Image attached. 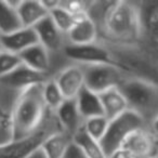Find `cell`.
<instances>
[{"label":"cell","instance_id":"obj_5","mask_svg":"<svg viewBox=\"0 0 158 158\" xmlns=\"http://www.w3.org/2000/svg\"><path fill=\"white\" fill-rule=\"evenodd\" d=\"M141 129L148 128L135 113L129 110L110 120L105 135L100 142L105 155L108 157L115 151L121 148L126 140L133 132Z\"/></svg>","mask_w":158,"mask_h":158},{"label":"cell","instance_id":"obj_13","mask_svg":"<svg viewBox=\"0 0 158 158\" xmlns=\"http://www.w3.org/2000/svg\"><path fill=\"white\" fill-rule=\"evenodd\" d=\"M37 44H39L38 36L35 29L31 27H22L14 33L1 36L3 50L15 54H21L23 51Z\"/></svg>","mask_w":158,"mask_h":158},{"label":"cell","instance_id":"obj_19","mask_svg":"<svg viewBox=\"0 0 158 158\" xmlns=\"http://www.w3.org/2000/svg\"><path fill=\"white\" fill-rule=\"evenodd\" d=\"M76 103L84 120L104 115L100 95L87 89L86 87L82 88L78 97L76 98Z\"/></svg>","mask_w":158,"mask_h":158},{"label":"cell","instance_id":"obj_9","mask_svg":"<svg viewBox=\"0 0 158 158\" xmlns=\"http://www.w3.org/2000/svg\"><path fill=\"white\" fill-rule=\"evenodd\" d=\"M65 100H76L85 87V73L82 65L68 64L54 76Z\"/></svg>","mask_w":158,"mask_h":158},{"label":"cell","instance_id":"obj_8","mask_svg":"<svg viewBox=\"0 0 158 158\" xmlns=\"http://www.w3.org/2000/svg\"><path fill=\"white\" fill-rule=\"evenodd\" d=\"M61 56L68 64H79V65L115 64L108 50H106L98 42L90 44H80V46L67 44L64 47Z\"/></svg>","mask_w":158,"mask_h":158},{"label":"cell","instance_id":"obj_22","mask_svg":"<svg viewBox=\"0 0 158 158\" xmlns=\"http://www.w3.org/2000/svg\"><path fill=\"white\" fill-rule=\"evenodd\" d=\"M42 98L47 108L53 113L56 112L65 101V98L55 82L54 78L49 79L42 85Z\"/></svg>","mask_w":158,"mask_h":158},{"label":"cell","instance_id":"obj_26","mask_svg":"<svg viewBox=\"0 0 158 158\" xmlns=\"http://www.w3.org/2000/svg\"><path fill=\"white\" fill-rule=\"evenodd\" d=\"M22 64L23 63L19 54L2 50L0 52V79L11 74Z\"/></svg>","mask_w":158,"mask_h":158},{"label":"cell","instance_id":"obj_6","mask_svg":"<svg viewBox=\"0 0 158 158\" xmlns=\"http://www.w3.org/2000/svg\"><path fill=\"white\" fill-rule=\"evenodd\" d=\"M61 127L55 113L49 110L42 126L33 134L23 140H12L0 145V158H25L34 149L41 146L44 141L54 132L60 131Z\"/></svg>","mask_w":158,"mask_h":158},{"label":"cell","instance_id":"obj_1","mask_svg":"<svg viewBox=\"0 0 158 158\" xmlns=\"http://www.w3.org/2000/svg\"><path fill=\"white\" fill-rule=\"evenodd\" d=\"M88 16L97 27V42L108 50L112 57L131 50L138 42L141 34L140 0L89 1Z\"/></svg>","mask_w":158,"mask_h":158},{"label":"cell","instance_id":"obj_31","mask_svg":"<svg viewBox=\"0 0 158 158\" xmlns=\"http://www.w3.org/2000/svg\"><path fill=\"white\" fill-rule=\"evenodd\" d=\"M25 158H47V156L44 153V151L41 149V147L39 146L38 148L34 149L31 153H29Z\"/></svg>","mask_w":158,"mask_h":158},{"label":"cell","instance_id":"obj_18","mask_svg":"<svg viewBox=\"0 0 158 158\" xmlns=\"http://www.w3.org/2000/svg\"><path fill=\"white\" fill-rule=\"evenodd\" d=\"M99 95L103 107V114L110 121L128 110L127 101L118 88L110 89Z\"/></svg>","mask_w":158,"mask_h":158},{"label":"cell","instance_id":"obj_32","mask_svg":"<svg viewBox=\"0 0 158 158\" xmlns=\"http://www.w3.org/2000/svg\"><path fill=\"white\" fill-rule=\"evenodd\" d=\"M148 130L151 131V133L158 140V117L152 123V125L149 126Z\"/></svg>","mask_w":158,"mask_h":158},{"label":"cell","instance_id":"obj_10","mask_svg":"<svg viewBox=\"0 0 158 158\" xmlns=\"http://www.w3.org/2000/svg\"><path fill=\"white\" fill-rule=\"evenodd\" d=\"M123 148L127 149L134 158H155L158 153V140L148 129H141L126 140Z\"/></svg>","mask_w":158,"mask_h":158},{"label":"cell","instance_id":"obj_14","mask_svg":"<svg viewBox=\"0 0 158 158\" xmlns=\"http://www.w3.org/2000/svg\"><path fill=\"white\" fill-rule=\"evenodd\" d=\"M19 55H20L22 63L27 67L36 70V72L47 74L53 78L51 55L42 44H35V46L23 51Z\"/></svg>","mask_w":158,"mask_h":158},{"label":"cell","instance_id":"obj_7","mask_svg":"<svg viewBox=\"0 0 158 158\" xmlns=\"http://www.w3.org/2000/svg\"><path fill=\"white\" fill-rule=\"evenodd\" d=\"M82 67L85 87L97 94L119 88L128 77H131L115 64H92L82 65Z\"/></svg>","mask_w":158,"mask_h":158},{"label":"cell","instance_id":"obj_15","mask_svg":"<svg viewBox=\"0 0 158 158\" xmlns=\"http://www.w3.org/2000/svg\"><path fill=\"white\" fill-rule=\"evenodd\" d=\"M66 39L69 44H90L98 41V31L94 23L88 15L76 21L73 28L66 34Z\"/></svg>","mask_w":158,"mask_h":158},{"label":"cell","instance_id":"obj_25","mask_svg":"<svg viewBox=\"0 0 158 158\" xmlns=\"http://www.w3.org/2000/svg\"><path fill=\"white\" fill-rule=\"evenodd\" d=\"M20 93V91L11 89L10 87L0 82V114L10 117L12 108H13Z\"/></svg>","mask_w":158,"mask_h":158},{"label":"cell","instance_id":"obj_29","mask_svg":"<svg viewBox=\"0 0 158 158\" xmlns=\"http://www.w3.org/2000/svg\"><path fill=\"white\" fill-rule=\"evenodd\" d=\"M64 158H86V157L82 155L80 149L73 143V145L69 147V149L67 151V153H66V155Z\"/></svg>","mask_w":158,"mask_h":158},{"label":"cell","instance_id":"obj_4","mask_svg":"<svg viewBox=\"0 0 158 158\" xmlns=\"http://www.w3.org/2000/svg\"><path fill=\"white\" fill-rule=\"evenodd\" d=\"M128 104V110L135 113L147 128L158 117V86L138 77H128L119 86Z\"/></svg>","mask_w":158,"mask_h":158},{"label":"cell","instance_id":"obj_28","mask_svg":"<svg viewBox=\"0 0 158 158\" xmlns=\"http://www.w3.org/2000/svg\"><path fill=\"white\" fill-rule=\"evenodd\" d=\"M12 141L10 117L0 114V145Z\"/></svg>","mask_w":158,"mask_h":158},{"label":"cell","instance_id":"obj_11","mask_svg":"<svg viewBox=\"0 0 158 158\" xmlns=\"http://www.w3.org/2000/svg\"><path fill=\"white\" fill-rule=\"evenodd\" d=\"M51 78L52 77H50L49 75L36 72V70L31 69L26 65L22 64L15 70H13L11 74L6 76L5 78L0 79V82H2L3 85L10 87L11 89L22 92L29 87L44 84L47 80Z\"/></svg>","mask_w":158,"mask_h":158},{"label":"cell","instance_id":"obj_33","mask_svg":"<svg viewBox=\"0 0 158 158\" xmlns=\"http://www.w3.org/2000/svg\"><path fill=\"white\" fill-rule=\"evenodd\" d=\"M3 49H2V44H1V35H0V52L2 51Z\"/></svg>","mask_w":158,"mask_h":158},{"label":"cell","instance_id":"obj_3","mask_svg":"<svg viewBox=\"0 0 158 158\" xmlns=\"http://www.w3.org/2000/svg\"><path fill=\"white\" fill-rule=\"evenodd\" d=\"M42 85L29 87L19 95L10 115L12 140L33 135L44 123L49 110L42 98Z\"/></svg>","mask_w":158,"mask_h":158},{"label":"cell","instance_id":"obj_24","mask_svg":"<svg viewBox=\"0 0 158 158\" xmlns=\"http://www.w3.org/2000/svg\"><path fill=\"white\" fill-rule=\"evenodd\" d=\"M49 16H50L51 20L53 21L55 26H56L62 33L65 34V35L73 28V26H74L77 21V19L75 18V16H73L69 12H67L62 7L61 2H60L59 7L49 12Z\"/></svg>","mask_w":158,"mask_h":158},{"label":"cell","instance_id":"obj_23","mask_svg":"<svg viewBox=\"0 0 158 158\" xmlns=\"http://www.w3.org/2000/svg\"><path fill=\"white\" fill-rule=\"evenodd\" d=\"M108 123H110V120L104 115L103 116L92 117V118L85 120L84 130L92 139L97 140L98 142H101V140L106 133Z\"/></svg>","mask_w":158,"mask_h":158},{"label":"cell","instance_id":"obj_27","mask_svg":"<svg viewBox=\"0 0 158 158\" xmlns=\"http://www.w3.org/2000/svg\"><path fill=\"white\" fill-rule=\"evenodd\" d=\"M61 6L66 10L67 12H69L73 16L78 20L80 18L88 15V6L89 1H80V0H64L61 1Z\"/></svg>","mask_w":158,"mask_h":158},{"label":"cell","instance_id":"obj_20","mask_svg":"<svg viewBox=\"0 0 158 158\" xmlns=\"http://www.w3.org/2000/svg\"><path fill=\"white\" fill-rule=\"evenodd\" d=\"M19 1H0V35H9L23 27L18 13Z\"/></svg>","mask_w":158,"mask_h":158},{"label":"cell","instance_id":"obj_16","mask_svg":"<svg viewBox=\"0 0 158 158\" xmlns=\"http://www.w3.org/2000/svg\"><path fill=\"white\" fill-rule=\"evenodd\" d=\"M16 9L23 27L34 28L38 23L49 15L48 10L42 5V1H36V0L19 1Z\"/></svg>","mask_w":158,"mask_h":158},{"label":"cell","instance_id":"obj_12","mask_svg":"<svg viewBox=\"0 0 158 158\" xmlns=\"http://www.w3.org/2000/svg\"><path fill=\"white\" fill-rule=\"evenodd\" d=\"M55 116L61 129L72 138L84 127L85 120L79 113L76 100H65L55 112Z\"/></svg>","mask_w":158,"mask_h":158},{"label":"cell","instance_id":"obj_2","mask_svg":"<svg viewBox=\"0 0 158 158\" xmlns=\"http://www.w3.org/2000/svg\"><path fill=\"white\" fill-rule=\"evenodd\" d=\"M141 34L131 50L113 57L131 77L158 86V0H140Z\"/></svg>","mask_w":158,"mask_h":158},{"label":"cell","instance_id":"obj_30","mask_svg":"<svg viewBox=\"0 0 158 158\" xmlns=\"http://www.w3.org/2000/svg\"><path fill=\"white\" fill-rule=\"evenodd\" d=\"M108 158H134V157L127 151V149L121 147V148L115 151L112 155L108 156Z\"/></svg>","mask_w":158,"mask_h":158},{"label":"cell","instance_id":"obj_17","mask_svg":"<svg viewBox=\"0 0 158 158\" xmlns=\"http://www.w3.org/2000/svg\"><path fill=\"white\" fill-rule=\"evenodd\" d=\"M73 143L72 136L63 130H60L49 135L40 147L47 158H64Z\"/></svg>","mask_w":158,"mask_h":158},{"label":"cell","instance_id":"obj_21","mask_svg":"<svg viewBox=\"0 0 158 158\" xmlns=\"http://www.w3.org/2000/svg\"><path fill=\"white\" fill-rule=\"evenodd\" d=\"M73 142L86 158H108L104 153L100 142L88 135L84 130V127L75 134Z\"/></svg>","mask_w":158,"mask_h":158},{"label":"cell","instance_id":"obj_34","mask_svg":"<svg viewBox=\"0 0 158 158\" xmlns=\"http://www.w3.org/2000/svg\"><path fill=\"white\" fill-rule=\"evenodd\" d=\"M155 158H158V154H157V155H156V157Z\"/></svg>","mask_w":158,"mask_h":158}]
</instances>
